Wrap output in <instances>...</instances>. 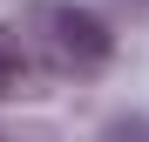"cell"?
I'll use <instances>...</instances> for the list:
<instances>
[{"label":"cell","instance_id":"2","mask_svg":"<svg viewBox=\"0 0 149 142\" xmlns=\"http://www.w3.org/2000/svg\"><path fill=\"white\" fill-rule=\"evenodd\" d=\"M34 81H41V61H34L27 34H20V20H0V102L7 95H27Z\"/></svg>","mask_w":149,"mask_h":142},{"label":"cell","instance_id":"1","mask_svg":"<svg viewBox=\"0 0 149 142\" xmlns=\"http://www.w3.org/2000/svg\"><path fill=\"white\" fill-rule=\"evenodd\" d=\"M20 34H27L41 75H61V81L102 75L109 54H115L109 20L95 7H74V0H27V7H20Z\"/></svg>","mask_w":149,"mask_h":142}]
</instances>
